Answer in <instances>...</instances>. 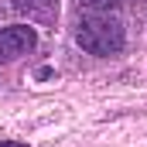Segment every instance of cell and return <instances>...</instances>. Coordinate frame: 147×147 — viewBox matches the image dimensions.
Returning a JSON list of instances; mask_svg holds the SVG:
<instances>
[{"instance_id": "1", "label": "cell", "mask_w": 147, "mask_h": 147, "mask_svg": "<svg viewBox=\"0 0 147 147\" xmlns=\"http://www.w3.org/2000/svg\"><path fill=\"white\" fill-rule=\"evenodd\" d=\"M75 41L82 45V51L89 55H116L123 48V24L116 17H106V14H89L79 21L75 28Z\"/></svg>"}, {"instance_id": "2", "label": "cell", "mask_w": 147, "mask_h": 147, "mask_svg": "<svg viewBox=\"0 0 147 147\" xmlns=\"http://www.w3.org/2000/svg\"><path fill=\"white\" fill-rule=\"evenodd\" d=\"M34 28H28V24H14V28H3L0 31V62H14V58H21L24 51H31L34 48Z\"/></svg>"}, {"instance_id": "3", "label": "cell", "mask_w": 147, "mask_h": 147, "mask_svg": "<svg viewBox=\"0 0 147 147\" xmlns=\"http://www.w3.org/2000/svg\"><path fill=\"white\" fill-rule=\"evenodd\" d=\"M86 7H92V10H116L120 7V0H82Z\"/></svg>"}, {"instance_id": "4", "label": "cell", "mask_w": 147, "mask_h": 147, "mask_svg": "<svg viewBox=\"0 0 147 147\" xmlns=\"http://www.w3.org/2000/svg\"><path fill=\"white\" fill-rule=\"evenodd\" d=\"M0 147H24V144H17V140H0Z\"/></svg>"}]
</instances>
